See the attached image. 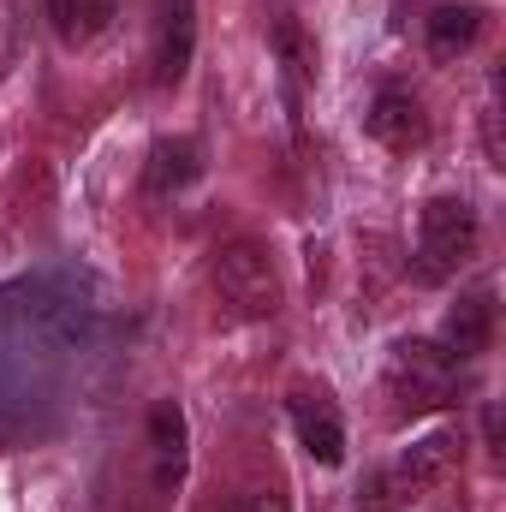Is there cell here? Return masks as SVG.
Returning a JSON list of instances; mask_svg holds the SVG:
<instances>
[{
  "mask_svg": "<svg viewBox=\"0 0 506 512\" xmlns=\"http://www.w3.org/2000/svg\"><path fill=\"white\" fill-rule=\"evenodd\" d=\"M459 382H465V364L435 346V340H405L393 346V364H387V393L405 417H423V411H441L459 399Z\"/></svg>",
  "mask_w": 506,
  "mask_h": 512,
  "instance_id": "1",
  "label": "cell"
},
{
  "mask_svg": "<svg viewBox=\"0 0 506 512\" xmlns=\"http://www.w3.org/2000/svg\"><path fill=\"white\" fill-rule=\"evenodd\" d=\"M483 245L477 209L465 197H429L417 215V274L423 280H453Z\"/></svg>",
  "mask_w": 506,
  "mask_h": 512,
  "instance_id": "2",
  "label": "cell"
},
{
  "mask_svg": "<svg viewBox=\"0 0 506 512\" xmlns=\"http://www.w3.org/2000/svg\"><path fill=\"white\" fill-rule=\"evenodd\" d=\"M209 286H215V298H221L233 316H245V322H262V316L280 310L274 262H268V251L251 245V239L215 245V256H209Z\"/></svg>",
  "mask_w": 506,
  "mask_h": 512,
  "instance_id": "3",
  "label": "cell"
},
{
  "mask_svg": "<svg viewBox=\"0 0 506 512\" xmlns=\"http://www.w3.org/2000/svg\"><path fill=\"white\" fill-rule=\"evenodd\" d=\"M453 465H459V441H453V435H429V441L405 447V453H399V459H393V465L376 477L370 512L393 507V501H417V495L441 489V483L453 477Z\"/></svg>",
  "mask_w": 506,
  "mask_h": 512,
  "instance_id": "4",
  "label": "cell"
},
{
  "mask_svg": "<svg viewBox=\"0 0 506 512\" xmlns=\"http://www.w3.org/2000/svg\"><path fill=\"white\" fill-rule=\"evenodd\" d=\"M197 54V0H155V84H185Z\"/></svg>",
  "mask_w": 506,
  "mask_h": 512,
  "instance_id": "5",
  "label": "cell"
},
{
  "mask_svg": "<svg viewBox=\"0 0 506 512\" xmlns=\"http://www.w3.org/2000/svg\"><path fill=\"white\" fill-rule=\"evenodd\" d=\"M286 417H292L298 447H304L316 465H340V459H346V423H340V411H334L328 393H292V399H286Z\"/></svg>",
  "mask_w": 506,
  "mask_h": 512,
  "instance_id": "6",
  "label": "cell"
},
{
  "mask_svg": "<svg viewBox=\"0 0 506 512\" xmlns=\"http://www.w3.org/2000/svg\"><path fill=\"white\" fill-rule=\"evenodd\" d=\"M364 131L387 143V149H417L423 137H429V114H423V102L411 96V90H399V84H381L376 102H370V114H364Z\"/></svg>",
  "mask_w": 506,
  "mask_h": 512,
  "instance_id": "7",
  "label": "cell"
},
{
  "mask_svg": "<svg viewBox=\"0 0 506 512\" xmlns=\"http://www.w3.org/2000/svg\"><path fill=\"white\" fill-rule=\"evenodd\" d=\"M489 340H495V292L483 286V292H465V298L447 310L441 346H447L459 364H471V358H483V352H489Z\"/></svg>",
  "mask_w": 506,
  "mask_h": 512,
  "instance_id": "8",
  "label": "cell"
},
{
  "mask_svg": "<svg viewBox=\"0 0 506 512\" xmlns=\"http://www.w3.org/2000/svg\"><path fill=\"white\" fill-rule=\"evenodd\" d=\"M197 173H203V149L191 137H161L149 149V191L155 197H179L185 185H197Z\"/></svg>",
  "mask_w": 506,
  "mask_h": 512,
  "instance_id": "9",
  "label": "cell"
},
{
  "mask_svg": "<svg viewBox=\"0 0 506 512\" xmlns=\"http://www.w3.org/2000/svg\"><path fill=\"white\" fill-rule=\"evenodd\" d=\"M423 36H429V54L435 60H459L477 36H483V6H435L429 18H423Z\"/></svg>",
  "mask_w": 506,
  "mask_h": 512,
  "instance_id": "10",
  "label": "cell"
},
{
  "mask_svg": "<svg viewBox=\"0 0 506 512\" xmlns=\"http://www.w3.org/2000/svg\"><path fill=\"white\" fill-rule=\"evenodd\" d=\"M149 453H155V483L185 477V411L173 399H155L149 411Z\"/></svg>",
  "mask_w": 506,
  "mask_h": 512,
  "instance_id": "11",
  "label": "cell"
},
{
  "mask_svg": "<svg viewBox=\"0 0 506 512\" xmlns=\"http://www.w3.org/2000/svg\"><path fill=\"white\" fill-rule=\"evenodd\" d=\"M48 18H54L60 42L84 48V42H96V36L120 18V0H48Z\"/></svg>",
  "mask_w": 506,
  "mask_h": 512,
  "instance_id": "12",
  "label": "cell"
},
{
  "mask_svg": "<svg viewBox=\"0 0 506 512\" xmlns=\"http://www.w3.org/2000/svg\"><path fill=\"white\" fill-rule=\"evenodd\" d=\"M221 512H286V495L280 489H245V495H233Z\"/></svg>",
  "mask_w": 506,
  "mask_h": 512,
  "instance_id": "13",
  "label": "cell"
}]
</instances>
